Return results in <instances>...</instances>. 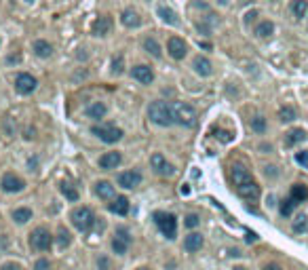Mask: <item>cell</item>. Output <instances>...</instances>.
<instances>
[{
  "mask_svg": "<svg viewBox=\"0 0 308 270\" xmlns=\"http://www.w3.org/2000/svg\"><path fill=\"white\" fill-rule=\"evenodd\" d=\"M293 201H295V205H300L302 201H308V188L304 186V184H295L293 188H291V194H289Z\"/></svg>",
  "mask_w": 308,
  "mask_h": 270,
  "instance_id": "cell-22",
  "label": "cell"
},
{
  "mask_svg": "<svg viewBox=\"0 0 308 270\" xmlns=\"http://www.w3.org/2000/svg\"><path fill=\"white\" fill-rule=\"evenodd\" d=\"M53 245V234L49 232V228L38 226L30 234V247L36 249V251H49Z\"/></svg>",
  "mask_w": 308,
  "mask_h": 270,
  "instance_id": "cell-4",
  "label": "cell"
},
{
  "mask_svg": "<svg viewBox=\"0 0 308 270\" xmlns=\"http://www.w3.org/2000/svg\"><path fill=\"white\" fill-rule=\"evenodd\" d=\"M13 220L17 222V224H26L28 220H32V209H28V207L15 209V211H13Z\"/></svg>",
  "mask_w": 308,
  "mask_h": 270,
  "instance_id": "cell-30",
  "label": "cell"
},
{
  "mask_svg": "<svg viewBox=\"0 0 308 270\" xmlns=\"http://www.w3.org/2000/svg\"><path fill=\"white\" fill-rule=\"evenodd\" d=\"M137 270H150V268H137Z\"/></svg>",
  "mask_w": 308,
  "mask_h": 270,
  "instance_id": "cell-48",
  "label": "cell"
},
{
  "mask_svg": "<svg viewBox=\"0 0 308 270\" xmlns=\"http://www.w3.org/2000/svg\"><path fill=\"white\" fill-rule=\"evenodd\" d=\"M62 194L68 198V201H72V203H74V201H78V192H76V190H74V188L70 186V184H66V182L62 184Z\"/></svg>",
  "mask_w": 308,
  "mask_h": 270,
  "instance_id": "cell-34",
  "label": "cell"
},
{
  "mask_svg": "<svg viewBox=\"0 0 308 270\" xmlns=\"http://www.w3.org/2000/svg\"><path fill=\"white\" fill-rule=\"evenodd\" d=\"M3 270H17V266H15V264H5Z\"/></svg>",
  "mask_w": 308,
  "mask_h": 270,
  "instance_id": "cell-45",
  "label": "cell"
},
{
  "mask_svg": "<svg viewBox=\"0 0 308 270\" xmlns=\"http://www.w3.org/2000/svg\"><path fill=\"white\" fill-rule=\"evenodd\" d=\"M293 207H295V201H293V198L289 196V198H285V201H283V205H281V213L283 215H291V211H293Z\"/></svg>",
  "mask_w": 308,
  "mask_h": 270,
  "instance_id": "cell-37",
  "label": "cell"
},
{
  "mask_svg": "<svg viewBox=\"0 0 308 270\" xmlns=\"http://www.w3.org/2000/svg\"><path fill=\"white\" fill-rule=\"evenodd\" d=\"M234 270H245V268H243V266H236V268H234Z\"/></svg>",
  "mask_w": 308,
  "mask_h": 270,
  "instance_id": "cell-47",
  "label": "cell"
},
{
  "mask_svg": "<svg viewBox=\"0 0 308 270\" xmlns=\"http://www.w3.org/2000/svg\"><path fill=\"white\" fill-rule=\"evenodd\" d=\"M258 241V234L251 232V230H247V243H255Z\"/></svg>",
  "mask_w": 308,
  "mask_h": 270,
  "instance_id": "cell-43",
  "label": "cell"
},
{
  "mask_svg": "<svg viewBox=\"0 0 308 270\" xmlns=\"http://www.w3.org/2000/svg\"><path fill=\"white\" fill-rule=\"evenodd\" d=\"M279 119H281V123H291L295 119V110L291 108V105H283V108L279 110Z\"/></svg>",
  "mask_w": 308,
  "mask_h": 270,
  "instance_id": "cell-33",
  "label": "cell"
},
{
  "mask_svg": "<svg viewBox=\"0 0 308 270\" xmlns=\"http://www.w3.org/2000/svg\"><path fill=\"white\" fill-rule=\"evenodd\" d=\"M106 112H108V108H106V103H99V101L91 103L89 108H87V116H89V119H95V121L104 119Z\"/></svg>",
  "mask_w": 308,
  "mask_h": 270,
  "instance_id": "cell-21",
  "label": "cell"
},
{
  "mask_svg": "<svg viewBox=\"0 0 308 270\" xmlns=\"http://www.w3.org/2000/svg\"><path fill=\"white\" fill-rule=\"evenodd\" d=\"M121 21H123V26H125V28H137L139 23H141L139 15L135 13L133 9H125V11H123V15H121Z\"/></svg>",
  "mask_w": 308,
  "mask_h": 270,
  "instance_id": "cell-19",
  "label": "cell"
},
{
  "mask_svg": "<svg viewBox=\"0 0 308 270\" xmlns=\"http://www.w3.org/2000/svg\"><path fill=\"white\" fill-rule=\"evenodd\" d=\"M26 3H34V0H26Z\"/></svg>",
  "mask_w": 308,
  "mask_h": 270,
  "instance_id": "cell-49",
  "label": "cell"
},
{
  "mask_svg": "<svg viewBox=\"0 0 308 270\" xmlns=\"http://www.w3.org/2000/svg\"><path fill=\"white\" fill-rule=\"evenodd\" d=\"M194 70L200 76H209L213 72V70H211V62L207 60V57H196V60H194Z\"/></svg>",
  "mask_w": 308,
  "mask_h": 270,
  "instance_id": "cell-24",
  "label": "cell"
},
{
  "mask_svg": "<svg viewBox=\"0 0 308 270\" xmlns=\"http://www.w3.org/2000/svg\"><path fill=\"white\" fill-rule=\"evenodd\" d=\"M264 270H281V266H277V264H268Z\"/></svg>",
  "mask_w": 308,
  "mask_h": 270,
  "instance_id": "cell-46",
  "label": "cell"
},
{
  "mask_svg": "<svg viewBox=\"0 0 308 270\" xmlns=\"http://www.w3.org/2000/svg\"><path fill=\"white\" fill-rule=\"evenodd\" d=\"M141 184V173L139 171H125L118 175V186L123 188H135Z\"/></svg>",
  "mask_w": 308,
  "mask_h": 270,
  "instance_id": "cell-13",
  "label": "cell"
},
{
  "mask_svg": "<svg viewBox=\"0 0 308 270\" xmlns=\"http://www.w3.org/2000/svg\"><path fill=\"white\" fill-rule=\"evenodd\" d=\"M129 243H131V234H129V230H127L125 226H118V228H116V237H114V241H112V249H114V253H118V255L127 253Z\"/></svg>",
  "mask_w": 308,
  "mask_h": 270,
  "instance_id": "cell-7",
  "label": "cell"
},
{
  "mask_svg": "<svg viewBox=\"0 0 308 270\" xmlns=\"http://www.w3.org/2000/svg\"><path fill=\"white\" fill-rule=\"evenodd\" d=\"M213 135L220 137L222 142H230V139H232V135H230L228 131H224V129H216V131H213Z\"/></svg>",
  "mask_w": 308,
  "mask_h": 270,
  "instance_id": "cell-40",
  "label": "cell"
},
{
  "mask_svg": "<svg viewBox=\"0 0 308 270\" xmlns=\"http://www.w3.org/2000/svg\"><path fill=\"white\" fill-rule=\"evenodd\" d=\"M150 163H152L154 171L161 173V175H171V173H173V167L169 165L167 160H165V156H163V154H152Z\"/></svg>",
  "mask_w": 308,
  "mask_h": 270,
  "instance_id": "cell-15",
  "label": "cell"
},
{
  "mask_svg": "<svg viewBox=\"0 0 308 270\" xmlns=\"http://www.w3.org/2000/svg\"><path fill=\"white\" fill-rule=\"evenodd\" d=\"M95 194H97L99 198H112V196H114V186H112L110 182H99V184L95 186Z\"/></svg>",
  "mask_w": 308,
  "mask_h": 270,
  "instance_id": "cell-25",
  "label": "cell"
},
{
  "mask_svg": "<svg viewBox=\"0 0 308 270\" xmlns=\"http://www.w3.org/2000/svg\"><path fill=\"white\" fill-rule=\"evenodd\" d=\"M306 228H308V218H306V213H300L293 222V232H304Z\"/></svg>",
  "mask_w": 308,
  "mask_h": 270,
  "instance_id": "cell-35",
  "label": "cell"
},
{
  "mask_svg": "<svg viewBox=\"0 0 308 270\" xmlns=\"http://www.w3.org/2000/svg\"><path fill=\"white\" fill-rule=\"evenodd\" d=\"M232 182H234V186H241V184L251 182V173L247 171L243 165H234L232 167Z\"/></svg>",
  "mask_w": 308,
  "mask_h": 270,
  "instance_id": "cell-17",
  "label": "cell"
},
{
  "mask_svg": "<svg viewBox=\"0 0 308 270\" xmlns=\"http://www.w3.org/2000/svg\"><path fill=\"white\" fill-rule=\"evenodd\" d=\"M144 49H146V51H148L152 57H157V60H159V57L163 55V53H161V46H159V42L154 40V38H146V40H144Z\"/></svg>",
  "mask_w": 308,
  "mask_h": 270,
  "instance_id": "cell-31",
  "label": "cell"
},
{
  "mask_svg": "<svg viewBox=\"0 0 308 270\" xmlns=\"http://www.w3.org/2000/svg\"><path fill=\"white\" fill-rule=\"evenodd\" d=\"M295 160L308 169V152H298V154H295Z\"/></svg>",
  "mask_w": 308,
  "mask_h": 270,
  "instance_id": "cell-41",
  "label": "cell"
},
{
  "mask_svg": "<svg viewBox=\"0 0 308 270\" xmlns=\"http://www.w3.org/2000/svg\"><path fill=\"white\" fill-rule=\"evenodd\" d=\"M148 119L152 123L161 125V127H171V125H175L171 103H167V101H154L150 108H148Z\"/></svg>",
  "mask_w": 308,
  "mask_h": 270,
  "instance_id": "cell-1",
  "label": "cell"
},
{
  "mask_svg": "<svg viewBox=\"0 0 308 270\" xmlns=\"http://www.w3.org/2000/svg\"><path fill=\"white\" fill-rule=\"evenodd\" d=\"M34 53H36L38 57H49L53 53V46L46 40H36L34 42Z\"/></svg>",
  "mask_w": 308,
  "mask_h": 270,
  "instance_id": "cell-27",
  "label": "cell"
},
{
  "mask_svg": "<svg viewBox=\"0 0 308 270\" xmlns=\"http://www.w3.org/2000/svg\"><path fill=\"white\" fill-rule=\"evenodd\" d=\"M159 15H161V19H163L165 23H169V26H177V23H180L177 15L173 13L171 9H167V7H159Z\"/></svg>",
  "mask_w": 308,
  "mask_h": 270,
  "instance_id": "cell-26",
  "label": "cell"
},
{
  "mask_svg": "<svg viewBox=\"0 0 308 270\" xmlns=\"http://www.w3.org/2000/svg\"><path fill=\"white\" fill-rule=\"evenodd\" d=\"M306 131L304 129H293V131H289L287 133V137H285V144L287 146H295V144H300V142H306Z\"/></svg>",
  "mask_w": 308,
  "mask_h": 270,
  "instance_id": "cell-23",
  "label": "cell"
},
{
  "mask_svg": "<svg viewBox=\"0 0 308 270\" xmlns=\"http://www.w3.org/2000/svg\"><path fill=\"white\" fill-rule=\"evenodd\" d=\"M198 222H200V218H198L196 213H190V215H188V218L184 220V224H186L188 228H196V226H198Z\"/></svg>",
  "mask_w": 308,
  "mask_h": 270,
  "instance_id": "cell-38",
  "label": "cell"
},
{
  "mask_svg": "<svg viewBox=\"0 0 308 270\" xmlns=\"http://www.w3.org/2000/svg\"><path fill=\"white\" fill-rule=\"evenodd\" d=\"M110 211L116 215H127L129 213V198L127 196H116V201L110 203Z\"/></svg>",
  "mask_w": 308,
  "mask_h": 270,
  "instance_id": "cell-20",
  "label": "cell"
},
{
  "mask_svg": "<svg viewBox=\"0 0 308 270\" xmlns=\"http://www.w3.org/2000/svg\"><path fill=\"white\" fill-rule=\"evenodd\" d=\"M110 28H112V19L110 17H99V19H95L91 30H93L95 36H106V34L110 32Z\"/></svg>",
  "mask_w": 308,
  "mask_h": 270,
  "instance_id": "cell-18",
  "label": "cell"
},
{
  "mask_svg": "<svg viewBox=\"0 0 308 270\" xmlns=\"http://www.w3.org/2000/svg\"><path fill=\"white\" fill-rule=\"evenodd\" d=\"M272 32H275V23L272 21H262V23H258V28H255V34L260 38H268Z\"/></svg>",
  "mask_w": 308,
  "mask_h": 270,
  "instance_id": "cell-29",
  "label": "cell"
},
{
  "mask_svg": "<svg viewBox=\"0 0 308 270\" xmlns=\"http://www.w3.org/2000/svg\"><path fill=\"white\" fill-rule=\"evenodd\" d=\"M91 133L97 135L101 142H106V144H116L118 139L123 137V131H121V129H118V127H112V125H108V127L95 125V127H91Z\"/></svg>",
  "mask_w": 308,
  "mask_h": 270,
  "instance_id": "cell-6",
  "label": "cell"
},
{
  "mask_svg": "<svg viewBox=\"0 0 308 270\" xmlns=\"http://www.w3.org/2000/svg\"><path fill=\"white\" fill-rule=\"evenodd\" d=\"M97 266H99V270H108V260H106V257H99Z\"/></svg>",
  "mask_w": 308,
  "mask_h": 270,
  "instance_id": "cell-44",
  "label": "cell"
},
{
  "mask_svg": "<svg viewBox=\"0 0 308 270\" xmlns=\"http://www.w3.org/2000/svg\"><path fill=\"white\" fill-rule=\"evenodd\" d=\"M112 72L114 74H121L123 72V55H118L116 60L112 62Z\"/></svg>",
  "mask_w": 308,
  "mask_h": 270,
  "instance_id": "cell-39",
  "label": "cell"
},
{
  "mask_svg": "<svg viewBox=\"0 0 308 270\" xmlns=\"http://www.w3.org/2000/svg\"><path fill=\"white\" fill-rule=\"evenodd\" d=\"M34 270H49V262H46V260H38L36 266H34Z\"/></svg>",
  "mask_w": 308,
  "mask_h": 270,
  "instance_id": "cell-42",
  "label": "cell"
},
{
  "mask_svg": "<svg viewBox=\"0 0 308 270\" xmlns=\"http://www.w3.org/2000/svg\"><path fill=\"white\" fill-rule=\"evenodd\" d=\"M171 110H173V119L177 125L184 127H194L196 123V112L192 105H188L184 101H171Z\"/></svg>",
  "mask_w": 308,
  "mask_h": 270,
  "instance_id": "cell-2",
  "label": "cell"
},
{
  "mask_svg": "<svg viewBox=\"0 0 308 270\" xmlns=\"http://www.w3.org/2000/svg\"><path fill=\"white\" fill-rule=\"evenodd\" d=\"M121 152H106V154L99 158V167L101 169H116L118 165H121Z\"/></svg>",
  "mask_w": 308,
  "mask_h": 270,
  "instance_id": "cell-14",
  "label": "cell"
},
{
  "mask_svg": "<svg viewBox=\"0 0 308 270\" xmlns=\"http://www.w3.org/2000/svg\"><path fill=\"white\" fill-rule=\"evenodd\" d=\"M251 129L255 133H264L266 131V121H264V116H255V119L251 121Z\"/></svg>",
  "mask_w": 308,
  "mask_h": 270,
  "instance_id": "cell-36",
  "label": "cell"
},
{
  "mask_svg": "<svg viewBox=\"0 0 308 270\" xmlns=\"http://www.w3.org/2000/svg\"><path fill=\"white\" fill-rule=\"evenodd\" d=\"M154 222H157L159 230L163 232V237H167L169 241L175 239V234H177V220H175L173 213H165V211H157V213H154Z\"/></svg>",
  "mask_w": 308,
  "mask_h": 270,
  "instance_id": "cell-3",
  "label": "cell"
},
{
  "mask_svg": "<svg viewBox=\"0 0 308 270\" xmlns=\"http://www.w3.org/2000/svg\"><path fill=\"white\" fill-rule=\"evenodd\" d=\"M200 247H203V237H200L198 232L188 234L186 241H184V249H186L188 253H194V251H198Z\"/></svg>",
  "mask_w": 308,
  "mask_h": 270,
  "instance_id": "cell-16",
  "label": "cell"
},
{
  "mask_svg": "<svg viewBox=\"0 0 308 270\" xmlns=\"http://www.w3.org/2000/svg\"><path fill=\"white\" fill-rule=\"evenodd\" d=\"M72 224L80 232H89L93 224H95V215H93V211L89 207H76L72 211Z\"/></svg>",
  "mask_w": 308,
  "mask_h": 270,
  "instance_id": "cell-5",
  "label": "cell"
},
{
  "mask_svg": "<svg viewBox=\"0 0 308 270\" xmlns=\"http://www.w3.org/2000/svg\"><path fill=\"white\" fill-rule=\"evenodd\" d=\"M0 186H3L5 192H21L23 188H26V182H23L21 178H17L15 173H7L3 182H0Z\"/></svg>",
  "mask_w": 308,
  "mask_h": 270,
  "instance_id": "cell-9",
  "label": "cell"
},
{
  "mask_svg": "<svg viewBox=\"0 0 308 270\" xmlns=\"http://www.w3.org/2000/svg\"><path fill=\"white\" fill-rule=\"evenodd\" d=\"M131 76L135 80H139V83H144V85H150L152 80H154V72H152V68L150 66H144V64H139L131 70Z\"/></svg>",
  "mask_w": 308,
  "mask_h": 270,
  "instance_id": "cell-12",
  "label": "cell"
},
{
  "mask_svg": "<svg viewBox=\"0 0 308 270\" xmlns=\"http://www.w3.org/2000/svg\"><path fill=\"white\" fill-rule=\"evenodd\" d=\"M57 243H59V247L62 249H66L70 243H72V234H70V230H66L64 226L59 228V232H57Z\"/></svg>",
  "mask_w": 308,
  "mask_h": 270,
  "instance_id": "cell-32",
  "label": "cell"
},
{
  "mask_svg": "<svg viewBox=\"0 0 308 270\" xmlns=\"http://www.w3.org/2000/svg\"><path fill=\"white\" fill-rule=\"evenodd\" d=\"M306 11H308V0H293L291 3V13L298 19H302L306 15Z\"/></svg>",
  "mask_w": 308,
  "mask_h": 270,
  "instance_id": "cell-28",
  "label": "cell"
},
{
  "mask_svg": "<svg viewBox=\"0 0 308 270\" xmlns=\"http://www.w3.org/2000/svg\"><path fill=\"white\" fill-rule=\"evenodd\" d=\"M236 192H239V196L247 198V201H258V198H260V186L251 180V182H247V184L236 186Z\"/></svg>",
  "mask_w": 308,
  "mask_h": 270,
  "instance_id": "cell-11",
  "label": "cell"
},
{
  "mask_svg": "<svg viewBox=\"0 0 308 270\" xmlns=\"http://www.w3.org/2000/svg\"><path fill=\"white\" fill-rule=\"evenodd\" d=\"M186 51H188V46L182 38H177V36H171L169 42H167V53L173 57V60H184L186 57Z\"/></svg>",
  "mask_w": 308,
  "mask_h": 270,
  "instance_id": "cell-10",
  "label": "cell"
},
{
  "mask_svg": "<svg viewBox=\"0 0 308 270\" xmlns=\"http://www.w3.org/2000/svg\"><path fill=\"white\" fill-rule=\"evenodd\" d=\"M15 89L21 93V95H30V93L36 89V78H34L32 74H19L17 78H15Z\"/></svg>",
  "mask_w": 308,
  "mask_h": 270,
  "instance_id": "cell-8",
  "label": "cell"
}]
</instances>
